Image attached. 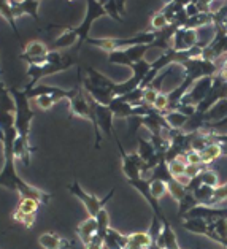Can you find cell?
I'll use <instances>...</instances> for the list:
<instances>
[{"label": "cell", "instance_id": "1", "mask_svg": "<svg viewBox=\"0 0 227 249\" xmlns=\"http://www.w3.org/2000/svg\"><path fill=\"white\" fill-rule=\"evenodd\" d=\"M5 162L3 168L0 172V186L7 187V189L16 191L21 196V198H32L35 202H38L40 205H48L51 200V196L46 192H43L37 187L27 184L26 181L21 179V176L18 175L16 167H15V159L16 157L13 154H3Z\"/></svg>", "mask_w": 227, "mask_h": 249}, {"label": "cell", "instance_id": "2", "mask_svg": "<svg viewBox=\"0 0 227 249\" xmlns=\"http://www.w3.org/2000/svg\"><path fill=\"white\" fill-rule=\"evenodd\" d=\"M11 97L15 100L16 105V118H15V127L18 132V137L22 140H29V132H30V124L35 116V113L30 110V103L24 90H18L16 88L10 89Z\"/></svg>", "mask_w": 227, "mask_h": 249}, {"label": "cell", "instance_id": "3", "mask_svg": "<svg viewBox=\"0 0 227 249\" xmlns=\"http://www.w3.org/2000/svg\"><path fill=\"white\" fill-rule=\"evenodd\" d=\"M67 189H69L73 194V196H75L79 200V202L84 205V208H86V211H88L89 217H95L97 214H99L100 210L105 208V205L108 203V200L112 198L114 196V192H116V187H113V189L108 192V196L105 198H99V197L93 196V194L86 192L83 187L79 186L78 181H73V183L69 187H67Z\"/></svg>", "mask_w": 227, "mask_h": 249}, {"label": "cell", "instance_id": "4", "mask_svg": "<svg viewBox=\"0 0 227 249\" xmlns=\"http://www.w3.org/2000/svg\"><path fill=\"white\" fill-rule=\"evenodd\" d=\"M73 64H75V60L72 57H65L62 62H59V64L46 62L43 65H27L26 75H27V78H30V83L26 86V89H32L35 86H38V81L48 75H54V73H59V71L69 70Z\"/></svg>", "mask_w": 227, "mask_h": 249}, {"label": "cell", "instance_id": "5", "mask_svg": "<svg viewBox=\"0 0 227 249\" xmlns=\"http://www.w3.org/2000/svg\"><path fill=\"white\" fill-rule=\"evenodd\" d=\"M102 16H107L105 10H103L102 2H94V0H89L88 10H86V16H84L83 22L79 24L78 27L73 29V30H75V34H76V37H78L76 50H79L81 45L86 43V40L89 38V32H91V27H93L94 21L99 19V18H102Z\"/></svg>", "mask_w": 227, "mask_h": 249}, {"label": "cell", "instance_id": "6", "mask_svg": "<svg viewBox=\"0 0 227 249\" xmlns=\"http://www.w3.org/2000/svg\"><path fill=\"white\" fill-rule=\"evenodd\" d=\"M151 48L152 45H142V46H132V48H126V50L108 53V62L132 67L133 64H137L142 59H145V54L148 53Z\"/></svg>", "mask_w": 227, "mask_h": 249}, {"label": "cell", "instance_id": "7", "mask_svg": "<svg viewBox=\"0 0 227 249\" xmlns=\"http://www.w3.org/2000/svg\"><path fill=\"white\" fill-rule=\"evenodd\" d=\"M199 43V32L194 29L180 27L171 38V50L175 53H186Z\"/></svg>", "mask_w": 227, "mask_h": 249}, {"label": "cell", "instance_id": "8", "mask_svg": "<svg viewBox=\"0 0 227 249\" xmlns=\"http://www.w3.org/2000/svg\"><path fill=\"white\" fill-rule=\"evenodd\" d=\"M84 92H86V90H84ZM86 94H88V92H86ZM89 103H91V107H93V110H94L99 130H102L107 137L114 135V133H113V119H114V116H113L112 110H110L107 105H100V103H97L91 95H89Z\"/></svg>", "mask_w": 227, "mask_h": 249}, {"label": "cell", "instance_id": "9", "mask_svg": "<svg viewBox=\"0 0 227 249\" xmlns=\"http://www.w3.org/2000/svg\"><path fill=\"white\" fill-rule=\"evenodd\" d=\"M227 217V208H219V206H207L197 205L192 208L183 219H202L208 224H213L214 221Z\"/></svg>", "mask_w": 227, "mask_h": 249}, {"label": "cell", "instance_id": "10", "mask_svg": "<svg viewBox=\"0 0 227 249\" xmlns=\"http://www.w3.org/2000/svg\"><path fill=\"white\" fill-rule=\"evenodd\" d=\"M38 245L43 249H72L73 241L67 240L54 232H46L38 236Z\"/></svg>", "mask_w": 227, "mask_h": 249}, {"label": "cell", "instance_id": "11", "mask_svg": "<svg viewBox=\"0 0 227 249\" xmlns=\"http://www.w3.org/2000/svg\"><path fill=\"white\" fill-rule=\"evenodd\" d=\"M10 7L13 11L15 18H21L22 15H29L32 16L34 19L38 22V8H40V2H15V0H10Z\"/></svg>", "mask_w": 227, "mask_h": 249}, {"label": "cell", "instance_id": "12", "mask_svg": "<svg viewBox=\"0 0 227 249\" xmlns=\"http://www.w3.org/2000/svg\"><path fill=\"white\" fill-rule=\"evenodd\" d=\"M129 245V235H124L110 227L103 240V248L105 249H127Z\"/></svg>", "mask_w": 227, "mask_h": 249}, {"label": "cell", "instance_id": "13", "mask_svg": "<svg viewBox=\"0 0 227 249\" xmlns=\"http://www.w3.org/2000/svg\"><path fill=\"white\" fill-rule=\"evenodd\" d=\"M76 233L79 236V240L86 246L89 245L91 240L94 238L95 233H97V221L95 217H88L86 221H83L79 226L76 227Z\"/></svg>", "mask_w": 227, "mask_h": 249}, {"label": "cell", "instance_id": "14", "mask_svg": "<svg viewBox=\"0 0 227 249\" xmlns=\"http://www.w3.org/2000/svg\"><path fill=\"white\" fill-rule=\"evenodd\" d=\"M156 245L161 248V249H178V240H176V233L173 232L171 229L170 222L164 224V229H162V233L161 236L157 238Z\"/></svg>", "mask_w": 227, "mask_h": 249}, {"label": "cell", "instance_id": "15", "mask_svg": "<svg viewBox=\"0 0 227 249\" xmlns=\"http://www.w3.org/2000/svg\"><path fill=\"white\" fill-rule=\"evenodd\" d=\"M78 45V37L75 34V30L73 29H65L62 34L59 35L56 38V41L51 45L50 51H59V50H65V48H70L73 45Z\"/></svg>", "mask_w": 227, "mask_h": 249}, {"label": "cell", "instance_id": "16", "mask_svg": "<svg viewBox=\"0 0 227 249\" xmlns=\"http://www.w3.org/2000/svg\"><path fill=\"white\" fill-rule=\"evenodd\" d=\"M175 178L171 176L170 173V168H169V163L165 160H161L157 163V165L152 168V172L150 175V179L148 181H162V183L169 184L171 183Z\"/></svg>", "mask_w": 227, "mask_h": 249}, {"label": "cell", "instance_id": "17", "mask_svg": "<svg viewBox=\"0 0 227 249\" xmlns=\"http://www.w3.org/2000/svg\"><path fill=\"white\" fill-rule=\"evenodd\" d=\"M199 154H200V163L204 167H208L210 163H213L216 159L223 157V146H221V143H213V144H210V146L205 148Z\"/></svg>", "mask_w": 227, "mask_h": 249}, {"label": "cell", "instance_id": "18", "mask_svg": "<svg viewBox=\"0 0 227 249\" xmlns=\"http://www.w3.org/2000/svg\"><path fill=\"white\" fill-rule=\"evenodd\" d=\"M164 118H165V123H167L170 129H173V130H183L189 121L188 116H185V114L180 113L178 110L164 113Z\"/></svg>", "mask_w": 227, "mask_h": 249}, {"label": "cell", "instance_id": "19", "mask_svg": "<svg viewBox=\"0 0 227 249\" xmlns=\"http://www.w3.org/2000/svg\"><path fill=\"white\" fill-rule=\"evenodd\" d=\"M151 238L148 232H138L129 235V245L127 249H148L151 246Z\"/></svg>", "mask_w": 227, "mask_h": 249}, {"label": "cell", "instance_id": "20", "mask_svg": "<svg viewBox=\"0 0 227 249\" xmlns=\"http://www.w3.org/2000/svg\"><path fill=\"white\" fill-rule=\"evenodd\" d=\"M181 226L185 230L195 235H207L208 232V222L202 221V219H183L181 221Z\"/></svg>", "mask_w": 227, "mask_h": 249}, {"label": "cell", "instance_id": "21", "mask_svg": "<svg viewBox=\"0 0 227 249\" xmlns=\"http://www.w3.org/2000/svg\"><path fill=\"white\" fill-rule=\"evenodd\" d=\"M95 221H97V233H95V236L103 241V240H105V235L108 232V229H110V214H108V211L105 208L100 210L99 214L95 216Z\"/></svg>", "mask_w": 227, "mask_h": 249}, {"label": "cell", "instance_id": "22", "mask_svg": "<svg viewBox=\"0 0 227 249\" xmlns=\"http://www.w3.org/2000/svg\"><path fill=\"white\" fill-rule=\"evenodd\" d=\"M197 205L199 203H197V200H195L194 194L188 192L186 196L183 197L180 202H178V217H180V219H183V217H185L192 208H195Z\"/></svg>", "mask_w": 227, "mask_h": 249}, {"label": "cell", "instance_id": "23", "mask_svg": "<svg viewBox=\"0 0 227 249\" xmlns=\"http://www.w3.org/2000/svg\"><path fill=\"white\" fill-rule=\"evenodd\" d=\"M0 16H2L3 19L10 24L11 29H13L15 35H18V38H21L19 30H18V27H16V18H15V15H13V11H11L10 2H5V0H0Z\"/></svg>", "mask_w": 227, "mask_h": 249}, {"label": "cell", "instance_id": "24", "mask_svg": "<svg viewBox=\"0 0 227 249\" xmlns=\"http://www.w3.org/2000/svg\"><path fill=\"white\" fill-rule=\"evenodd\" d=\"M40 208V203L35 202L32 198H21L19 200V205H18L16 213L24 216H37V211Z\"/></svg>", "mask_w": 227, "mask_h": 249}, {"label": "cell", "instance_id": "25", "mask_svg": "<svg viewBox=\"0 0 227 249\" xmlns=\"http://www.w3.org/2000/svg\"><path fill=\"white\" fill-rule=\"evenodd\" d=\"M194 197L195 200H197V203L199 205H210L211 202V198H213V194H214V189L210 186H205V184H202L197 191H194Z\"/></svg>", "mask_w": 227, "mask_h": 249}, {"label": "cell", "instance_id": "26", "mask_svg": "<svg viewBox=\"0 0 227 249\" xmlns=\"http://www.w3.org/2000/svg\"><path fill=\"white\" fill-rule=\"evenodd\" d=\"M169 163V168H170V173L173 178H178V176L185 175L186 173V168H188V162L185 159V154L176 157V159L167 162Z\"/></svg>", "mask_w": 227, "mask_h": 249}, {"label": "cell", "instance_id": "27", "mask_svg": "<svg viewBox=\"0 0 227 249\" xmlns=\"http://www.w3.org/2000/svg\"><path fill=\"white\" fill-rule=\"evenodd\" d=\"M199 178L202 181V184L210 186V187H213V189H216V187L219 186V176H218V173L214 172V170H210L208 167L205 170H202V172L199 173Z\"/></svg>", "mask_w": 227, "mask_h": 249}, {"label": "cell", "instance_id": "28", "mask_svg": "<svg viewBox=\"0 0 227 249\" xmlns=\"http://www.w3.org/2000/svg\"><path fill=\"white\" fill-rule=\"evenodd\" d=\"M167 189H169V194L171 196V198L175 200V202H180V200L188 194L186 187H185V186H181L180 183H176L175 179L171 181V183L167 184Z\"/></svg>", "mask_w": 227, "mask_h": 249}, {"label": "cell", "instance_id": "29", "mask_svg": "<svg viewBox=\"0 0 227 249\" xmlns=\"http://www.w3.org/2000/svg\"><path fill=\"white\" fill-rule=\"evenodd\" d=\"M150 191H151V196L156 200H161L164 196L169 194L167 184L162 183V181H150Z\"/></svg>", "mask_w": 227, "mask_h": 249}, {"label": "cell", "instance_id": "30", "mask_svg": "<svg viewBox=\"0 0 227 249\" xmlns=\"http://www.w3.org/2000/svg\"><path fill=\"white\" fill-rule=\"evenodd\" d=\"M162 229H164V224H162V221L159 219L157 216H152L151 226H150V230H148V235H150V238H151V241H152V243H156L159 236H161V233H162Z\"/></svg>", "mask_w": 227, "mask_h": 249}, {"label": "cell", "instance_id": "31", "mask_svg": "<svg viewBox=\"0 0 227 249\" xmlns=\"http://www.w3.org/2000/svg\"><path fill=\"white\" fill-rule=\"evenodd\" d=\"M169 26H170L169 21L165 19V16L161 13V11H157V13H154V16L151 18V30L152 32H161V30H164Z\"/></svg>", "mask_w": 227, "mask_h": 249}, {"label": "cell", "instance_id": "32", "mask_svg": "<svg viewBox=\"0 0 227 249\" xmlns=\"http://www.w3.org/2000/svg\"><path fill=\"white\" fill-rule=\"evenodd\" d=\"M102 5H103V10H105L107 16L113 18V19L118 21V22L124 21V19H122V16L119 15L118 7H116V0H108V2H102Z\"/></svg>", "mask_w": 227, "mask_h": 249}, {"label": "cell", "instance_id": "33", "mask_svg": "<svg viewBox=\"0 0 227 249\" xmlns=\"http://www.w3.org/2000/svg\"><path fill=\"white\" fill-rule=\"evenodd\" d=\"M224 200H227V183L224 184H219L216 189H214V194H213V198L208 206H216L219 203H223Z\"/></svg>", "mask_w": 227, "mask_h": 249}, {"label": "cell", "instance_id": "34", "mask_svg": "<svg viewBox=\"0 0 227 249\" xmlns=\"http://www.w3.org/2000/svg\"><path fill=\"white\" fill-rule=\"evenodd\" d=\"M169 95H167V92H159V95H157V99H156V102H154V105H152V108L157 111V113H167L169 111Z\"/></svg>", "mask_w": 227, "mask_h": 249}, {"label": "cell", "instance_id": "35", "mask_svg": "<svg viewBox=\"0 0 227 249\" xmlns=\"http://www.w3.org/2000/svg\"><path fill=\"white\" fill-rule=\"evenodd\" d=\"M34 102L37 107L41 108V110H51V108L57 103L56 99L51 95H38V97H35Z\"/></svg>", "mask_w": 227, "mask_h": 249}, {"label": "cell", "instance_id": "36", "mask_svg": "<svg viewBox=\"0 0 227 249\" xmlns=\"http://www.w3.org/2000/svg\"><path fill=\"white\" fill-rule=\"evenodd\" d=\"M157 95H159V90H156L154 88H146L143 89V103L145 105H148V107H152L154 105V102L157 99Z\"/></svg>", "mask_w": 227, "mask_h": 249}, {"label": "cell", "instance_id": "37", "mask_svg": "<svg viewBox=\"0 0 227 249\" xmlns=\"http://www.w3.org/2000/svg\"><path fill=\"white\" fill-rule=\"evenodd\" d=\"M13 221L18 224H22L26 229H30L35 222V216H24V214H19V213L15 211L13 213Z\"/></svg>", "mask_w": 227, "mask_h": 249}, {"label": "cell", "instance_id": "38", "mask_svg": "<svg viewBox=\"0 0 227 249\" xmlns=\"http://www.w3.org/2000/svg\"><path fill=\"white\" fill-rule=\"evenodd\" d=\"M186 15H188V18H194V16H197V15H200L199 13V8H197V3H195V0H192V2H189L188 5H186Z\"/></svg>", "mask_w": 227, "mask_h": 249}, {"label": "cell", "instance_id": "39", "mask_svg": "<svg viewBox=\"0 0 227 249\" xmlns=\"http://www.w3.org/2000/svg\"><path fill=\"white\" fill-rule=\"evenodd\" d=\"M116 7H118V11H119L121 16L126 13V2H122V0H116Z\"/></svg>", "mask_w": 227, "mask_h": 249}, {"label": "cell", "instance_id": "40", "mask_svg": "<svg viewBox=\"0 0 227 249\" xmlns=\"http://www.w3.org/2000/svg\"><path fill=\"white\" fill-rule=\"evenodd\" d=\"M103 249H105V248H103Z\"/></svg>", "mask_w": 227, "mask_h": 249}]
</instances>
